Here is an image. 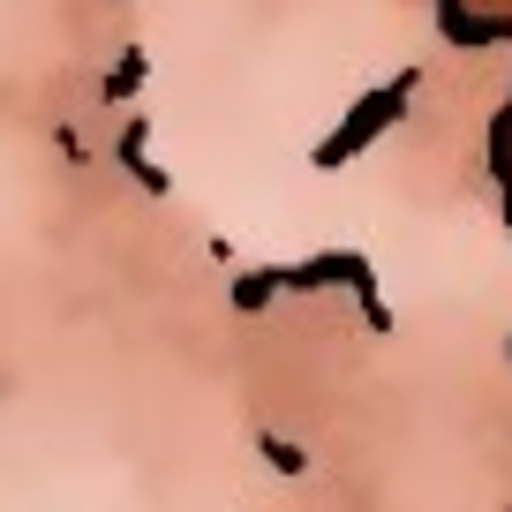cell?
Segmentation results:
<instances>
[{"label":"cell","mask_w":512,"mask_h":512,"mask_svg":"<svg viewBox=\"0 0 512 512\" xmlns=\"http://www.w3.org/2000/svg\"><path fill=\"white\" fill-rule=\"evenodd\" d=\"M136 83H144V61H136V53H128L121 68H113V83H106V98H128L136 91Z\"/></svg>","instance_id":"1"},{"label":"cell","mask_w":512,"mask_h":512,"mask_svg":"<svg viewBox=\"0 0 512 512\" xmlns=\"http://www.w3.org/2000/svg\"><path fill=\"white\" fill-rule=\"evenodd\" d=\"M264 452H272V467H287V475H302V452L279 445V437H264Z\"/></svg>","instance_id":"2"}]
</instances>
